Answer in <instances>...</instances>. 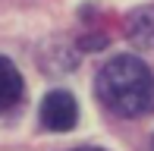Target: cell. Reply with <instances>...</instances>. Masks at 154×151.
<instances>
[{"mask_svg":"<svg viewBox=\"0 0 154 151\" xmlns=\"http://www.w3.org/2000/svg\"><path fill=\"white\" fill-rule=\"evenodd\" d=\"M97 101L116 116H145L154 110V72L132 54L113 57L94 79Z\"/></svg>","mask_w":154,"mask_h":151,"instance_id":"obj_1","label":"cell"},{"mask_svg":"<svg viewBox=\"0 0 154 151\" xmlns=\"http://www.w3.org/2000/svg\"><path fill=\"white\" fill-rule=\"evenodd\" d=\"M41 126L47 129V132H69V129L75 126V120H79V104H75V98L69 91H47L44 101H41V113H38Z\"/></svg>","mask_w":154,"mask_h":151,"instance_id":"obj_2","label":"cell"},{"mask_svg":"<svg viewBox=\"0 0 154 151\" xmlns=\"http://www.w3.org/2000/svg\"><path fill=\"white\" fill-rule=\"evenodd\" d=\"M126 35L135 47L154 51V6H138L126 19Z\"/></svg>","mask_w":154,"mask_h":151,"instance_id":"obj_3","label":"cell"},{"mask_svg":"<svg viewBox=\"0 0 154 151\" xmlns=\"http://www.w3.org/2000/svg\"><path fill=\"white\" fill-rule=\"evenodd\" d=\"M19 101H22V76L13 60L0 57V113H10Z\"/></svg>","mask_w":154,"mask_h":151,"instance_id":"obj_4","label":"cell"},{"mask_svg":"<svg viewBox=\"0 0 154 151\" xmlns=\"http://www.w3.org/2000/svg\"><path fill=\"white\" fill-rule=\"evenodd\" d=\"M72 151H104V148H97V145H82V148H72Z\"/></svg>","mask_w":154,"mask_h":151,"instance_id":"obj_5","label":"cell"}]
</instances>
